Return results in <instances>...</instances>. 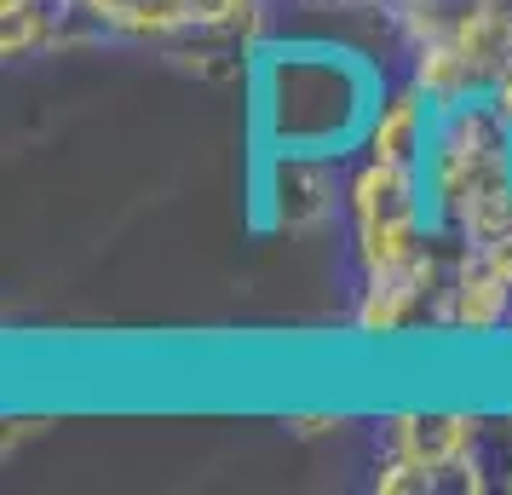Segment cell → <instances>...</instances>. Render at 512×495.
I'll return each instance as SVG.
<instances>
[{"instance_id":"obj_1","label":"cell","mask_w":512,"mask_h":495,"mask_svg":"<svg viewBox=\"0 0 512 495\" xmlns=\"http://www.w3.org/2000/svg\"><path fill=\"white\" fill-rule=\"evenodd\" d=\"M409 81V52L369 12H300L242 58V190L259 231L317 208L369 156Z\"/></svg>"},{"instance_id":"obj_2","label":"cell","mask_w":512,"mask_h":495,"mask_svg":"<svg viewBox=\"0 0 512 495\" xmlns=\"http://www.w3.org/2000/svg\"><path fill=\"white\" fill-rule=\"evenodd\" d=\"M489 190L507 202V213H512V110L501 116V127H495V139H489Z\"/></svg>"}]
</instances>
